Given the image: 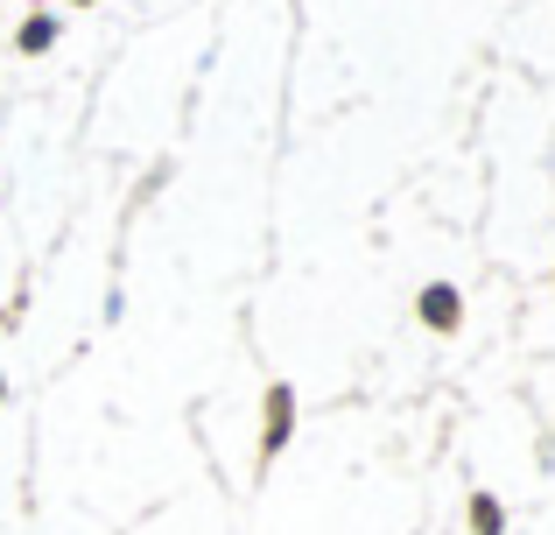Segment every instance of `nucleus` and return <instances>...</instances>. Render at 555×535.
<instances>
[{"label":"nucleus","mask_w":555,"mask_h":535,"mask_svg":"<svg viewBox=\"0 0 555 535\" xmlns=\"http://www.w3.org/2000/svg\"><path fill=\"white\" fill-rule=\"evenodd\" d=\"M422 317H429V324H457V296H450V289H429V296H422Z\"/></svg>","instance_id":"f257e3e1"},{"label":"nucleus","mask_w":555,"mask_h":535,"mask_svg":"<svg viewBox=\"0 0 555 535\" xmlns=\"http://www.w3.org/2000/svg\"><path fill=\"white\" fill-rule=\"evenodd\" d=\"M472 508H478V514H472L478 535H500V508H492V500H472Z\"/></svg>","instance_id":"f03ea898"}]
</instances>
